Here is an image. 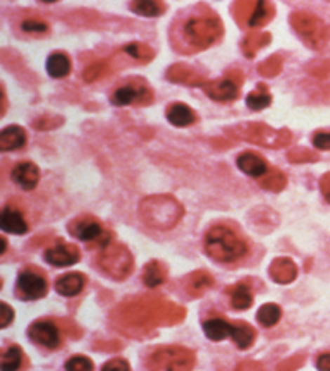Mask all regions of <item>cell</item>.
<instances>
[{
  "label": "cell",
  "mask_w": 330,
  "mask_h": 371,
  "mask_svg": "<svg viewBox=\"0 0 330 371\" xmlns=\"http://www.w3.org/2000/svg\"><path fill=\"white\" fill-rule=\"evenodd\" d=\"M275 9L270 2H255L253 13L249 15L248 26L249 28H262L274 18Z\"/></svg>",
  "instance_id": "26"
},
{
  "label": "cell",
  "mask_w": 330,
  "mask_h": 371,
  "mask_svg": "<svg viewBox=\"0 0 330 371\" xmlns=\"http://www.w3.org/2000/svg\"><path fill=\"white\" fill-rule=\"evenodd\" d=\"M231 325V337L234 344H236L239 349H248V347H251V344L255 342V330H253L248 323L243 322H236Z\"/></svg>",
  "instance_id": "28"
},
{
  "label": "cell",
  "mask_w": 330,
  "mask_h": 371,
  "mask_svg": "<svg viewBox=\"0 0 330 371\" xmlns=\"http://www.w3.org/2000/svg\"><path fill=\"white\" fill-rule=\"evenodd\" d=\"M84 284H86V277L79 272H72L67 273V275H62L55 282V291L59 292L60 296L72 297L78 296V294L83 291Z\"/></svg>",
  "instance_id": "20"
},
{
  "label": "cell",
  "mask_w": 330,
  "mask_h": 371,
  "mask_svg": "<svg viewBox=\"0 0 330 371\" xmlns=\"http://www.w3.org/2000/svg\"><path fill=\"white\" fill-rule=\"evenodd\" d=\"M318 371H330V353H325L317 358Z\"/></svg>",
  "instance_id": "48"
},
{
  "label": "cell",
  "mask_w": 330,
  "mask_h": 371,
  "mask_svg": "<svg viewBox=\"0 0 330 371\" xmlns=\"http://www.w3.org/2000/svg\"><path fill=\"white\" fill-rule=\"evenodd\" d=\"M0 309H2V315H0V328H6L7 325L13 322L14 311L9 308L7 303H0Z\"/></svg>",
  "instance_id": "46"
},
{
  "label": "cell",
  "mask_w": 330,
  "mask_h": 371,
  "mask_svg": "<svg viewBox=\"0 0 330 371\" xmlns=\"http://www.w3.org/2000/svg\"><path fill=\"white\" fill-rule=\"evenodd\" d=\"M21 363H22L21 347L11 346L4 351L0 368H2V371H18L19 368H21Z\"/></svg>",
  "instance_id": "34"
},
{
  "label": "cell",
  "mask_w": 330,
  "mask_h": 371,
  "mask_svg": "<svg viewBox=\"0 0 330 371\" xmlns=\"http://www.w3.org/2000/svg\"><path fill=\"white\" fill-rule=\"evenodd\" d=\"M313 145L318 150H330V133L327 131H320V133L313 134Z\"/></svg>",
  "instance_id": "45"
},
{
  "label": "cell",
  "mask_w": 330,
  "mask_h": 371,
  "mask_svg": "<svg viewBox=\"0 0 330 371\" xmlns=\"http://www.w3.org/2000/svg\"><path fill=\"white\" fill-rule=\"evenodd\" d=\"M231 131L244 141L255 143V145L265 146V148H284L293 139V134L287 129H272L270 126L262 122L241 124Z\"/></svg>",
  "instance_id": "6"
},
{
  "label": "cell",
  "mask_w": 330,
  "mask_h": 371,
  "mask_svg": "<svg viewBox=\"0 0 330 371\" xmlns=\"http://www.w3.org/2000/svg\"><path fill=\"white\" fill-rule=\"evenodd\" d=\"M270 34L268 33H251L248 34L246 38H244L243 41V52L244 56L249 57V59H253V57L258 53V50H262L263 46L268 45V41H270Z\"/></svg>",
  "instance_id": "30"
},
{
  "label": "cell",
  "mask_w": 330,
  "mask_h": 371,
  "mask_svg": "<svg viewBox=\"0 0 330 371\" xmlns=\"http://www.w3.org/2000/svg\"><path fill=\"white\" fill-rule=\"evenodd\" d=\"M237 167L243 170L246 176L251 177H263L268 170L267 162L255 153L239 155V157H237Z\"/></svg>",
  "instance_id": "21"
},
{
  "label": "cell",
  "mask_w": 330,
  "mask_h": 371,
  "mask_svg": "<svg viewBox=\"0 0 330 371\" xmlns=\"http://www.w3.org/2000/svg\"><path fill=\"white\" fill-rule=\"evenodd\" d=\"M305 361H306V358L303 354L293 356V358L282 361L281 365L277 366V371H296V370L301 368L303 365H305Z\"/></svg>",
  "instance_id": "42"
},
{
  "label": "cell",
  "mask_w": 330,
  "mask_h": 371,
  "mask_svg": "<svg viewBox=\"0 0 330 371\" xmlns=\"http://www.w3.org/2000/svg\"><path fill=\"white\" fill-rule=\"evenodd\" d=\"M320 189L322 193H324L325 200L330 203V172L325 174V176L320 179Z\"/></svg>",
  "instance_id": "49"
},
{
  "label": "cell",
  "mask_w": 330,
  "mask_h": 371,
  "mask_svg": "<svg viewBox=\"0 0 330 371\" xmlns=\"http://www.w3.org/2000/svg\"><path fill=\"white\" fill-rule=\"evenodd\" d=\"M213 285V277L210 275L205 270H197L191 275H187L186 282H184V289L190 294L191 297L203 296L210 287Z\"/></svg>",
  "instance_id": "19"
},
{
  "label": "cell",
  "mask_w": 330,
  "mask_h": 371,
  "mask_svg": "<svg viewBox=\"0 0 330 371\" xmlns=\"http://www.w3.org/2000/svg\"><path fill=\"white\" fill-rule=\"evenodd\" d=\"M167 77L172 83L187 84V86H198V84L205 83L203 76L199 74L194 67L187 64H174L167 71Z\"/></svg>",
  "instance_id": "16"
},
{
  "label": "cell",
  "mask_w": 330,
  "mask_h": 371,
  "mask_svg": "<svg viewBox=\"0 0 330 371\" xmlns=\"http://www.w3.org/2000/svg\"><path fill=\"white\" fill-rule=\"evenodd\" d=\"M197 356L191 349L179 346H167L153 351L147 359L148 371H191Z\"/></svg>",
  "instance_id": "5"
},
{
  "label": "cell",
  "mask_w": 330,
  "mask_h": 371,
  "mask_svg": "<svg viewBox=\"0 0 330 371\" xmlns=\"http://www.w3.org/2000/svg\"><path fill=\"white\" fill-rule=\"evenodd\" d=\"M6 246H7L6 237H2V239H0V254H4V253H6Z\"/></svg>",
  "instance_id": "50"
},
{
  "label": "cell",
  "mask_w": 330,
  "mask_h": 371,
  "mask_svg": "<svg viewBox=\"0 0 330 371\" xmlns=\"http://www.w3.org/2000/svg\"><path fill=\"white\" fill-rule=\"evenodd\" d=\"M232 325L222 318H210L203 323V332L210 340H224L231 335Z\"/></svg>",
  "instance_id": "29"
},
{
  "label": "cell",
  "mask_w": 330,
  "mask_h": 371,
  "mask_svg": "<svg viewBox=\"0 0 330 371\" xmlns=\"http://www.w3.org/2000/svg\"><path fill=\"white\" fill-rule=\"evenodd\" d=\"M21 28H22V31H26V33L44 34L48 31V25L47 22L40 21V19H26V21H22Z\"/></svg>",
  "instance_id": "41"
},
{
  "label": "cell",
  "mask_w": 330,
  "mask_h": 371,
  "mask_svg": "<svg viewBox=\"0 0 330 371\" xmlns=\"http://www.w3.org/2000/svg\"><path fill=\"white\" fill-rule=\"evenodd\" d=\"M48 291L47 280H45L44 275L34 270L28 268L22 270L18 277V294L21 299L26 301H37L41 299Z\"/></svg>",
  "instance_id": "11"
},
{
  "label": "cell",
  "mask_w": 330,
  "mask_h": 371,
  "mask_svg": "<svg viewBox=\"0 0 330 371\" xmlns=\"http://www.w3.org/2000/svg\"><path fill=\"white\" fill-rule=\"evenodd\" d=\"M282 316V309L277 306V304H263L262 308L258 309V315H256V318H258V323L262 325V327H274L275 323L281 320Z\"/></svg>",
  "instance_id": "35"
},
{
  "label": "cell",
  "mask_w": 330,
  "mask_h": 371,
  "mask_svg": "<svg viewBox=\"0 0 330 371\" xmlns=\"http://www.w3.org/2000/svg\"><path fill=\"white\" fill-rule=\"evenodd\" d=\"M29 339L38 346H44L47 349H57L60 346V335L59 327L55 323L47 322V320H40L34 322L28 330Z\"/></svg>",
  "instance_id": "13"
},
{
  "label": "cell",
  "mask_w": 330,
  "mask_h": 371,
  "mask_svg": "<svg viewBox=\"0 0 330 371\" xmlns=\"http://www.w3.org/2000/svg\"><path fill=\"white\" fill-rule=\"evenodd\" d=\"M124 53L138 62H148L153 59V50L145 44H129L124 46Z\"/></svg>",
  "instance_id": "36"
},
{
  "label": "cell",
  "mask_w": 330,
  "mask_h": 371,
  "mask_svg": "<svg viewBox=\"0 0 330 371\" xmlns=\"http://www.w3.org/2000/svg\"><path fill=\"white\" fill-rule=\"evenodd\" d=\"M47 71L52 77H66L71 72V59L62 52H53L47 60Z\"/></svg>",
  "instance_id": "27"
},
{
  "label": "cell",
  "mask_w": 330,
  "mask_h": 371,
  "mask_svg": "<svg viewBox=\"0 0 330 371\" xmlns=\"http://www.w3.org/2000/svg\"><path fill=\"white\" fill-rule=\"evenodd\" d=\"M131 11L134 14L140 15H147V18H157L165 11V6L162 2H155V0H138V2H133Z\"/></svg>",
  "instance_id": "31"
},
{
  "label": "cell",
  "mask_w": 330,
  "mask_h": 371,
  "mask_svg": "<svg viewBox=\"0 0 330 371\" xmlns=\"http://www.w3.org/2000/svg\"><path fill=\"white\" fill-rule=\"evenodd\" d=\"M150 102H153V93L143 84H124V86L117 88L112 95V103L119 107L129 105V103L147 105Z\"/></svg>",
  "instance_id": "12"
},
{
  "label": "cell",
  "mask_w": 330,
  "mask_h": 371,
  "mask_svg": "<svg viewBox=\"0 0 330 371\" xmlns=\"http://www.w3.org/2000/svg\"><path fill=\"white\" fill-rule=\"evenodd\" d=\"M184 208L174 196L155 195L141 201L140 216L148 227L157 230H169L183 219Z\"/></svg>",
  "instance_id": "3"
},
{
  "label": "cell",
  "mask_w": 330,
  "mask_h": 371,
  "mask_svg": "<svg viewBox=\"0 0 330 371\" xmlns=\"http://www.w3.org/2000/svg\"><path fill=\"white\" fill-rule=\"evenodd\" d=\"M167 280V268L160 261H150L143 270V282L150 289H155Z\"/></svg>",
  "instance_id": "25"
},
{
  "label": "cell",
  "mask_w": 330,
  "mask_h": 371,
  "mask_svg": "<svg viewBox=\"0 0 330 371\" xmlns=\"http://www.w3.org/2000/svg\"><path fill=\"white\" fill-rule=\"evenodd\" d=\"M270 102H272L270 93H268L267 88L262 86V84H260L258 88H255V90L246 96L248 108H251V110H255V112L262 110V108H267L268 105H270Z\"/></svg>",
  "instance_id": "32"
},
{
  "label": "cell",
  "mask_w": 330,
  "mask_h": 371,
  "mask_svg": "<svg viewBox=\"0 0 330 371\" xmlns=\"http://www.w3.org/2000/svg\"><path fill=\"white\" fill-rule=\"evenodd\" d=\"M227 294L231 296V306L234 309L243 311V309L251 308L253 296H251V291H249V285L246 284V282H239V284L229 287Z\"/></svg>",
  "instance_id": "24"
},
{
  "label": "cell",
  "mask_w": 330,
  "mask_h": 371,
  "mask_svg": "<svg viewBox=\"0 0 330 371\" xmlns=\"http://www.w3.org/2000/svg\"><path fill=\"white\" fill-rule=\"evenodd\" d=\"M0 227L4 232L9 234H26L28 232V223L25 222V216L21 215V211L16 210L13 207H6L0 215Z\"/></svg>",
  "instance_id": "18"
},
{
  "label": "cell",
  "mask_w": 330,
  "mask_h": 371,
  "mask_svg": "<svg viewBox=\"0 0 330 371\" xmlns=\"http://www.w3.org/2000/svg\"><path fill=\"white\" fill-rule=\"evenodd\" d=\"M253 7H255V2H249V0H244V2H236L232 6V13L236 21L239 22L241 26L248 28V21L249 15L253 13Z\"/></svg>",
  "instance_id": "37"
},
{
  "label": "cell",
  "mask_w": 330,
  "mask_h": 371,
  "mask_svg": "<svg viewBox=\"0 0 330 371\" xmlns=\"http://www.w3.org/2000/svg\"><path fill=\"white\" fill-rule=\"evenodd\" d=\"M282 69V59L279 56H272L270 59H267L258 65V72L265 77H274L281 72Z\"/></svg>",
  "instance_id": "38"
},
{
  "label": "cell",
  "mask_w": 330,
  "mask_h": 371,
  "mask_svg": "<svg viewBox=\"0 0 330 371\" xmlns=\"http://www.w3.org/2000/svg\"><path fill=\"white\" fill-rule=\"evenodd\" d=\"M69 232H71L76 239H79V241H102V246L109 245V237H107L105 232H103L100 222L90 215L78 216V219L72 220V222L69 223Z\"/></svg>",
  "instance_id": "10"
},
{
  "label": "cell",
  "mask_w": 330,
  "mask_h": 371,
  "mask_svg": "<svg viewBox=\"0 0 330 371\" xmlns=\"http://www.w3.org/2000/svg\"><path fill=\"white\" fill-rule=\"evenodd\" d=\"M26 145V133L22 127L9 126L0 133V150L2 152H13Z\"/></svg>",
  "instance_id": "22"
},
{
  "label": "cell",
  "mask_w": 330,
  "mask_h": 371,
  "mask_svg": "<svg viewBox=\"0 0 330 371\" xmlns=\"http://www.w3.org/2000/svg\"><path fill=\"white\" fill-rule=\"evenodd\" d=\"M167 119L172 126L176 127H187L197 121V114L193 108L187 107L186 103H172L167 108Z\"/></svg>",
  "instance_id": "23"
},
{
  "label": "cell",
  "mask_w": 330,
  "mask_h": 371,
  "mask_svg": "<svg viewBox=\"0 0 330 371\" xmlns=\"http://www.w3.org/2000/svg\"><path fill=\"white\" fill-rule=\"evenodd\" d=\"M102 371H129V365L126 359H121V358H116V359H110V361H107L105 365H103Z\"/></svg>",
  "instance_id": "44"
},
{
  "label": "cell",
  "mask_w": 330,
  "mask_h": 371,
  "mask_svg": "<svg viewBox=\"0 0 330 371\" xmlns=\"http://www.w3.org/2000/svg\"><path fill=\"white\" fill-rule=\"evenodd\" d=\"M11 177H13V181L19 188L32 191V189L37 188L38 179H40V170L33 162H19L16 167L13 169Z\"/></svg>",
  "instance_id": "15"
},
{
  "label": "cell",
  "mask_w": 330,
  "mask_h": 371,
  "mask_svg": "<svg viewBox=\"0 0 330 371\" xmlns=\"http://www.w3.org/2000/svg\"><path fill=\"white\" fill-rule=\"evenodd\" d=\"M184 315L186 311L171 301L152 296H141L126 301L119 304L116 311L112 313L114 322L124 328L122 332L129 335H131V330H134L133 335H138L140 332H150L160 325L179 323L183 322Z\"/></svg>",
  "instance_id": "1"
},
{
  "label": "cell",
  "mask_w": 330,
  "mask_h": 371,
  "mask_svg": "<svg viewBox=\"0 0 330 371\" xmlns=\"http://www.w3.org/2000/svg\"><path fill=\"white\" fill-rule=\"evenodd\" d=\"M66 371H93V363L86 356H72L67 359Z\"/></svg>",
  "instance_id": "39"
},
{
  "label": "cell",
  "mask_w": 330,
  "mask_h": 371,
  "mask_svg": "<svg viewBox=\"0 0 330 371\" xmlns=\"http://www.w3.org/2000/svg\"><path fill=\"white\" fill-rule=\"evenodd\" d=\"M291 25L303 41L313 50H322L330 40V28L312 13H294Z\"/></svg>",
  "instance_id": "7"
},
{
  "label": "cell",
  "mask_w": 330,
  "mask_h": 371,
  "mask_svg": "<svg viewBox=\"0 0 330 371\" xmlns=\"http://www.w3.org/2000/svg\"><path fill=\"white\" fill-rule=\"evenodd\" d=\"M236 371H265V368L258 361H251V359H249V361L239 363Z\"/></svg>",
  "instance_id": "47"
},
{
  "label": "cell",
  "mask_w": 330,
  "mask_h": 371,
  "mask_svg": "<svg viewBox=\"0 0 330 371\" xmlns=\"http://www.w3.org/2000/svg\"><path fill=\"white\" fill-rule=\"evenodd\" d=\"M258 183L263 189H267V191L279 193V191H282L284 188H286L287 179H286V176H284V174L281 172V170H270V172L265 174L263 177H260Z\"/></svg>",
  "instance_id": "33"
},
{
  "label": "cell",
  "mask_w": 330,
  "mask_h": 371,
  "mask_svg": "<svg viewBox=\"0 0 330 371\" xmlns=\"http://www.w3.org/2000/svg\"><path fill=\"white\" fill-rule=\"evenodd\" d=\"M241 83H243V76L239 71H231L227 72L222 79L209 81V83L203 86L206 95L215 102H232L239 95Z\"/></svg>",
  "instance_id": "9"
},
{
  "label": "cell",
  "mask_w": 330,
  "mask_h": 371,
  "mask_svg": "<svg viewBox=\"0 0 330 371\" xmlns=\"http://www.w3.org/2000/svg\"><path fill=\"white\" fill-rule=\"evenodd\" d=\"M287 158H289V162H293V164H303V162H317L318 155L315 152H310V150L306 148H296L287 153Z\"/></svg>",
  "instance_id": "40"
},
{
  "label": "cell",
  "mask_w": 330,
  "mask_h": 371,
  "mask_svg": "<svg viewBox=\"0 0 330 371\" xmlns=\"http://www.w3.org/2000/svg\"><path fill=\"white\" fill-rule=\"evenodd\" d=\"M270 278L277 284H291L298 275V266L289 258H277L268 268Z\"/></svg>",
  "instance_id": "17"
},
{
  "label": "cell",
  "mask_w": 330,
  "mask_h": 371,
  "mask_svg": "<svg viewBox=\"0 0 330 371\" xmlns=\"http://www.w3.org/2000/svg\"><path fill=\"white\" fill-rule=\"evenodd\" d=\"M176 31H178V34H172L174 48L179 52L191 53L212 46L224 33V26L213 13L203 11V13H193L187 15L179 25V28H176L172 33H176Z\"/></svg>",
  "instance_id": "2"
},
{
  "label": "cell",
  "mask_w": 330,
  "mask_h": 371,
  "mask_svg": "<svg viewBox=\"0 0 330 371\" xmlns=\"http://www.w3.org/2000/svg\"><path fill=\"white\" fill-rule=\"evenodd\" d=\"M103 71H105V64H103V62H97V64L88 65L83 72L84 81H86V83H93V81H97L98 77L102 76Z\"/></svg>",
  "instance_id": "43"
},
{
  "label": "cell",
  "mask_w": 330,
  "mask_h": 371,
  "mask_svg": "<svg viewBox=\"0 0 330 371\" xmlns=\"http://www.w3.org/2000/svg\"><path fill=\"white\" fill-rule=\"evenodd\" d=\"M79 249L74 245H64V242H59L57 246L48 247L45 251V260H47L50 265L53 266H71L74 263L79 261Z\"/></svg>",
  "instance_id": "14"
},
{
  "label": "cell",
  "mask_w": 330,
  "mask_h": 371,
  "mask_svg": "<svg viewBox=\"0 0 330 371\" xmlns=\"http://www.w3.org/2000/svg\"><path fill=\"white\" fill-rule=\"evenodd\" d=\"M98 266L109 277L124 280L133 272V254L126 246L109 242L98 254Z\"/></svg>",
  "instance_id": "8"
},
{
  "label": "cell",
  "mask_w": 330,
  "mask_h": 371,
  "mask_svg": "<svg viewBox=\"0 0 330 371\" xmlns=\"http://www.w3.org/2000/svg\"><path fill=\"white\" fill-rule=\"evenodd\" d=\"M205 253L218 263H232L248 253V246L231 229L217 226L205 234Z\"/></svg>",
  "instance_id": "4"
}]
</instances>
